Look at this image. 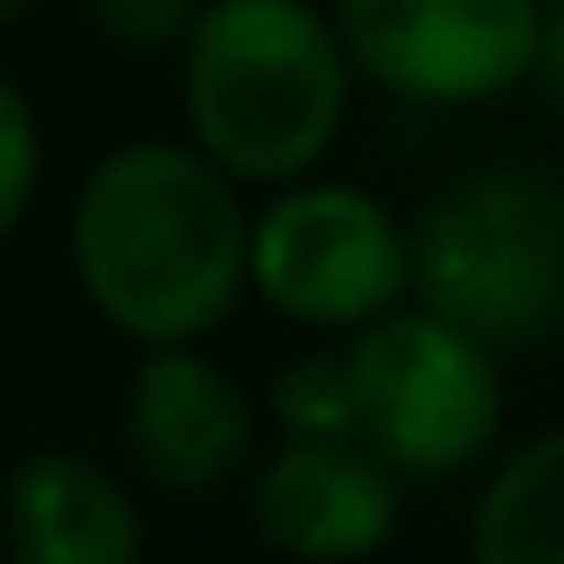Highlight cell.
<instances>
[{"label": "cell", "instance_id": "3957f363", "mask_svg": "<svg viewBox=\"0 0 564 564\" xmlns=\"http://www.w3.org/2000/svg\"><path fill=\"white\" fill-rule=\"evenodd\" d=\"M417 302L495 356L564 333V178L541 163H479L417 217Z\"/></svg>", "mask_w": 564, "mask_h": 564}, {"label": "cell", "instance_id": "30bf717a", "mask_svg": "<svg viewBox=\"0 0 564 564\" xmlns=\"http://www.w3.org/2000/svg\"><path fill=\"white\" fill-rule=\"evenodd\" d=\"M464 549L471 564H564V425L495 456Z\"/></svg>", "mask_w": 564, "mask_h": 564}, {"label": "cell", "instance_id": "277c9868", "mask_svg": "<svg viewBox=\"0 0 564 564\" xmlns=\"http://www.w3.org/2000/svg\"><path fill=\"white\" fill-rule=\"evenodd\" d=\"M256 302L302 333L356 340L417 302L410 225L348 178H294L256 209Z\"/></svg>", "mask_w": 564, "mask_h": 564}, {"label": "cell", "instance_id": "ba28073f", "mask_svg": "<svg viewBox=\"0 0 564 564\" xmlns=\"http://www.w3.org/2000/svg\"><path fill=\"white\" fill-rule=\"evenodd\" d=\"M402 471L371 441H279L248 479L256 541L279 564H364L402 533Z\"/></svg>", "mask_w": 564, "mask_h": 564}, {"label": "cell", "instance_id": "5b68a950", "mask_svg": "<svg viewBox=\"0 0 564 564\" xmlns=\"http://www.w3.org/2000/svg\"><path fill=\"white\" fill-rule=\"evenodd\" d=\"M364 441L402 479H464L502 441V356L425 302L348 340Z\"/></svg>", "mask_w": 564, "mask_h": 564}, {"label": "cell", "instance_id": "6da1fadb", "mask_svg": "<svg viewBox=\"0 0 564 564\" xmlns=\"http://www.w3.org/2000/svg\"><path fill=\"white\" fill-rule=\"evenodd\" d=\"M70 279L132 348H202L256 294L248 186L194 140H124L70 194Z\"/></svg>", "mask_w": 564, "mask_h": 564}, {"label": "cell", "instance_id": "5bb4252c", "mask_svg": "<svg viewBox=\"0 0 564 564\" xmlns=\"http://www.w3.org/2000/svg\"><path fill=\"white\" fill-rule=\"evenodd\" d=\"M533 86L564 101V9H549V40H541V70H533Z\"/></svg>", "mask_w": 564, "mask_h": 564}, {"label": "cell", "instance_id": "7c38bea8", "mask_svg": "<svg viewBox=\"0 0 564 564\" xmlns=\"http://www.w3.org/2000/svg\"><path fill=\"white\" fill-rule=\"evenodd\" d=\"M78 17H86V32H94L109 55H124V63H155V55L178 63V47H186L194 24H202V0H78Z\"/></svg>", "mask_w": 564, "mask_h": 564}, {"label": "cell", "instance_id": "8992f818", "mask_svg": "<svg viewBox=\"0 0 564 564\" xmlns=\"http://www.w3.org/2000/svg\"><path fill=\"white\" fill-rule=\"evenodd\" d=\"M356 78L410 109H487L541 70L549 0H333Z\"/></svg>", "mask_w": 564, "mask_h": 564}, {"label": "cell", "instance_id": "7a4b0ae2", "mask_svg": "<svg viewBox=\"0 0 564 564\" xmlns=\"http://www.w3.org/2000/svg\"><path fill=\"white\" fill-rule=\"evenodd\" d=\"M356 86V55L317 0H202V24L178 47L186 140L248 194L317 178L348 132Z\"/></svg>", "mask_w": 564, "mask_h": 564}, {"label": "cell", "instance_id": "4fadbf2b", "mask_svg": "<svg viewBox=\"0 0 564 564\" xmlns=\"http://www.w3.org/2000/svg\"><path fill=\"white\" fill-rule=\"evenodd\" d=\"M47 178V140H40V101L24 78L0 86V232H24L40 209Z\"/></svg>", "mask_w": 564, "mask_h": 564}, {"label": "cell", "instance_id": "52a82bcc", "mask_svg": "<svg viewBox=\"0 0 564 564\" xmlns=\"http://www.w3.org/2000/svg\"><path fill=\"white\" fill-rule=\"evenodd\" d=\"M263 402L248 379L202 348H140L124 387V464L163 495H225L263 464Z\"/></svg>", "mask_w": 564, "mask_h": 564}, {"label": "cell", "instance_id": "2e32d148", "mask_svg": "<svg viewBox=\"0 0 564 564\" xmlns=\"http://www.w3.org/2000/svg\"><path fill=\"white\" fill-rule=\"evenodd\" d=\"M549 9H564V0H549Z\"/></svg>", "mask_w": 564, "mask_h": 564}, {"label": "cell", "instance_id": "8fae6325", "mask_svg": "<svg viewBox=\"0 0 564 564\" xmlns=\"http://www.w3.org/2000/svg\"><path fill=\"white\" fill-rule=\"evenodd\" d=\"M263 410L279 425V441H364V410H356V364L348 340H325L294 364H279V379L263 387Z\"/></svg>", "mask_w": 564, "mask_h": 564}, {"label": "cell", "instance_id": "9a60e30c", "mask_svg": "<svg viewBox=\"0 0 564 564\" xmlns=\"http://www.w3.org/2000/svg\"><path fill=\"white\" fill-rule=\"evenodd\" d=\"M40 17V0H0V24H32Z\"/></svg>", "mask_w": 564, "mask_h": 564}, {"label": "cell", "instance_id": "9c48e42d", "mask_svg": "<svg viewBox=\"0 0 564 564\" xmlns=\"http://www.w3.org/2000/svg\"><path fill=\"white\" fill-rule=\"evenodd\" d=\"M9 564H148L132 479L86 448H24L9 471Z\"/></svg>", "mask_w": 564, "mask_h": 564}]
</instances>
